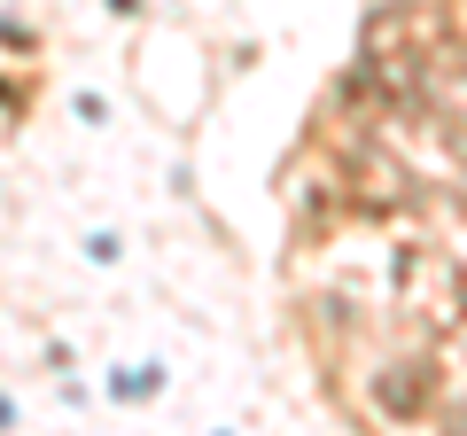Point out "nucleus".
Masks as SVG:
<instances>
[{"label":"nucleus","mask_w":467,"mask_h":436,"mask_svg":"<svg viewBox=\"0 0 467 436\" xmlns=\"http://www.w3.org/2000/svg\"><path fill=\"white\" fill-rule=\"evenodd\" d=\"M405 304H413V319L429 327V336H444L451 319L467 312V273L451 265V257H413V281H405Z\"/></svg>","instance_id":"f257e3e1"},{"label":"nucleus","mask_w":467,"mask_h":436,"mask_svg":"<svg viewBox=\"0 0 467 436\" xmlns=\"http://www.w3.org/2000/svg\"><path fill=\"white\" fill-rule=\"evenodd\" d=\"M405 195H413V187H405V171L389 164V156L358 149V156L343 164V202H358V211H398Z\"/></svg>","instance_id":"f03ea898"},{"label":"nucleus","mask_w":467,"mask_h":436,"mask_svg":"<svg viewBox=\"0 0 467 436\" xmlns=\"http://www.w3.org/2000/svg\"><path fill=\"white\" fill-rule=\"evenodd\" d=\"M436 405V367L429 358H398V367L382 374V413L389 420H420Z\"/></svg>","instance_id":"7ed1b4c3"},{"label":"nucleus","mask_w":467,"mask_h":436,"mask_svg":"<svg viewBox=\"0 0 467 436\" xmlns=\"http://www.w3.org/2000/svg\"><path fill=\"white\" fill-rule=\"evenodd\" d=\"M405 8H436V0H405Z\"/></svg>","instance_id":"20e7f679"}]
</instances>
